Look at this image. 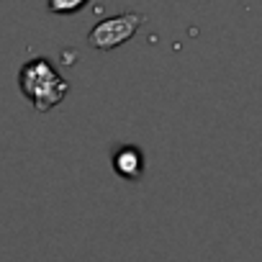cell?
<instances>
[{
    "label": "cell",
    "mask_w": 262,
    "mask_h": 262,
    "mask_svg": "<svg viewBox=\"0 0 262 262\" xmlns=\"http://www.w3.org/2000/svg\"><path fill=\"white\" fill-rule=\"evenodd\" d=\"M18 88L39 113H49L67 98L70 80H64L47 57H34L18 70Z\"/></svg>",
    "instance_id": "obj_1"
},
{
    "label": "cell",
    "mask_w": 262,
    "mask_h": 262,
    "mask_svg": "<svg viewBox=\"0 0 262 262\" xmlns=\"http://www.w3.org/2000/svg\"><path fill=\"white\" fill-rule=\"evenodd\" d=\"M144 16L142 13H118V16H111V18H103L98 21L90 34H88V44L98 52H113L118 49L121 44L131 41L137 36V31L144 26Z\"/></svg>",
    "instance_id": "obj_2"
},
{
    "label": "cell",
    "mask_w": 262,
    "mask_h": 262,
    "mask_svg": "<svg viewBox=\"0 0 262 262\" xmlns=\"http://www.w3.org/2000/svg\"><path fill=\"white\" fill-rule=\"evenodd\" d=\"M113 172L123 180L137 183L144 175V155L137 147H121L113 155Z\"/></svg>",
    "instance_id": "obj_3"
},
{
    "label": "cell",
    "mask_w": 262,
    "mask_h": 262,
    "mask_svg": "<svg viewBox=\"0 0 262 262\" xmlns=\"http://www.w3.org/2000/svg\"><path fill=\"white\" fill-rule=\"evenodd\" d=\"M90 0H47V11L54 16H72L77 11H82Z\"/></svg>",
    "instance_id": "obj_4"
}]
</instances>
